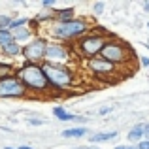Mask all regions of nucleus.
<instances>
[{"instance_id":"nucleus-32","label":"nucleus","mask_w":149,"mask_h":149,"mask_svg":"<svg viewBox=\"0 0 149 149\" xmlns=\"http://www.w3.org/2000/svg\"><path fill=\"white\" fill-rule=\"evenodd\" d=\"M91 149H100V147H96V146H91Z\"/></svg>"},{"instance_id":"nucleus-8","label":"nucleus","mask_w":149,"mask_h":149,"mask_svg":"<svg viewBox=\"0 0 149 149\" xmlns=\"http://www.w3.org/2000/svg\"><path fill=\"white\" fill-rule=\"evenodd\" d=\"M29 93V89L23 85L17 76L0 79V98H23Z\"/></svg>"},{"instance_id":"nucleus-14","label":"nucleus","mask_w":149,"mask_h":149,"mask_svg":"<svg viewBox=\"0 0 149 149\" xmlns=\"http://www.w3.org/2000/svg\"><path fill=\"white\" fill-rule=\"evenodd\" d=\"M89 130L85 127H76V128H66V130H62V138H83V136H87Z\"/></svg>"},{"instance_id":"nucleus-12","label":"nucleus","mask_w":149,"mask_h":149,"mask_svg":"<svg viewBox=\"0 0 149 149\" xmlns=\"http://www.w3.org/2000/svg\"><path fill=\"white\" fill-rule=\"evenodd\" d=\"M13 38H15L17 44H21V42H26V44H29V42L32 40V30H30L29 26L17 29V30H13Z\"/></svg>"},{"instance_id":"nucleus-16","label":"nucleus","mask_w":149,"mask_h":149,"mask_svg":"<svg viewBox=\"0 0 149 149\" xmlns=\"http://www.w3.org/2000/svg\"><path fill=\"white\" fill-rule=\"evenodd\" d=\"M117 136L115 130L111 132H96V134H91L89 136V140H91V143H98V142H108V140H113Z\"/></svg>"},{"instance_id":"nucleus-22","label":"nucleus","mask_w":149,"mask_h":149,"mask_svg":"<svg viewBox=\"0 0 149 149\" xmlns=\"http://www.w3.org/2000/svg\"><path fill=\"white\" fill-rule=\"evenodd\" d=\"M138 149H149V140H142V142H138Z\"/></svg>"},{"instance_id":"nucleus-13","label":"nucleus","mask_w":149,"mask_h":149,"mask_svg":"<svg viewBox=\"0 0 149 149\" xmlns=\"http://www.w3.org/2000/svg\"><path fill=\"white\" fill-rule=\"evenodd\" d=\"M146 136V125H136L128 130V140L130 142H142V138Z\"/></svg>"},{"instance_id":"nucleus-2","label":"nucleus","mask_w":149,"mask_h":149,"mask_svg":"<svg viewBox=\"0 0 149 149\" xmlns=\"http://www.w3.org/2000/svg\"><path fill=\"white\" fill-rule=\"evenodd\" d=\"M15 76L23 81L29 91L32 93H47L51 89L47 77H45L44 70H42V64H30V62H25L17 68V74Z\"/></svg>"},{"instance_id":"nucleus-29","label":"nucleus","mask_w":149,"mask_h":149,"mask_svg":"<svg viewBox=\"0 0 149 149\" xmlns=\"http://www.w3.org/2000/svg\"><path fill=\"white\" fill-rule=\"evenodd\" d=\"M74 149H91V146H89V147H74Z\"/></svg>"},{"instance_id":"nucleus-24","label":"nucleus","mask_w":149,"mask_h":149,"mask_svg":"<svg viewBox=\"0 0 149 149\" xmlns=\"http://www.w3.org/2000/svg\"><path fill=\"white\" fill-rule=\"evenodd\" d=\"M140 64L147 68V66H149V58H147V57H142V58H140Z\"/></svg>"},{"instance_id":"nucleus-23","label":"nucleus","mask_w":149,"mask_h":149,"mask_svg":"<svg viewBox=\"0 0 149 149\" xmlns=\"http://www.w3.org/2000/svg\"><path fill=\"white\" fill-rule=\"evenodd\" d=\"M109 111H111V106H104V108H100V115H106V113H109Z\"/></svg>"},{"instance_id":"nucleus-19","label":"nucleus","mask_w":149,"mask_h":149,"mask_svg":"<svg viewBox=\"0 0 149 149\" xmlns=\"http://www.w3.org/2000/svg\"><path fill=\"white\" fill-rule=\"evenodd\" d=\"M11 21H13V17H10V15L2 13V15H0V30H10Z\"/></svg>"},{"instance_id":"nucleus-17","label":"nucleus","mask_w":149,"mask_h":149,"mask_svg":"<svg viewBox=\"0 0 149 149\" xmlns=\"http://www.w3.org/2000/svg\"><path fill=\"white\" fill-rule=\"evenodd\" d=\"M15 74H17V68H15L13 64L0 61V79H4V77H11V76H15Z\"/></svg>"},{"instance_id":"nucleus-9","label":"nucleus","mask_w":149,"mask_h":149,"mask_svg":"<svg viewBox=\"0 0 149 149\" xmlns=\"http://www.w3.org/2000/svg\"><path fill=\"white\" fill-rule=\"evenodd\" d=\"M87 70L91 74H95V76H98L100 79H108V81L111 79V76L117 74V66L111 64V62H108V61H104L102 57L87 61Z\"/></svg>"},{"instance_id":"nucleus-10","label":"nucleus","mask_w":149,"mask_h":149,"mask_svg":"<svg viewBox=\"0 0 149 149\" xmlns=\"http://www.w3.org/2000/svg\"><path fill=\"white\" fill-rule=\"evenodd\" d=\"M53 115L57 117L58 121H85L83 117H77L74 113H70L68 109H64L62 106H55L53 108Z\"/></svg>"},{"instance_id":"nucleus-21","label":"nucleus","mask_w":149,"mask_h":149,"mask_svg":"<svg viewBox=\"0 0 149 149\" xmlns=\"http://www.w3.org/2000/svg\"><path fill=\"white\" fill-rule=\"evenodd\" d=\"M53 6H55V0H44V2H42V8H44V10L53 8Z\"/></svg>"},{"instance_id":"nucleus-30","label":"nucleus","mask_w":149,"mask_h":149,"mask_svg":"<svg viewBox=\"0 0 149 149\" xmlns=\"http://www.w3.org/2000/svg\"><path fill=\"white\" fill-rule=\"evenodd\" d=\"M115 149H127V147H125V146H117Z\"/></svg>"},{"instance_id":"nucleus-4","label":"nucleus","mask_w":149,"mask_h":149,"mask_svg":"<svg viewBox=\"0 0 149 149\" xmlns=\"http://www.w3.org/2000/svg\"><path fill=\"white\" fill-rule=\"evenodd\" d=\"M108 44V32L106 30H91L89 34L81 36L79 40L76 42V51L81 55L83 58L91 61V58L100 57L104 45Z\"/></svg>"},{"instance_id":"nucleus-18","label":"nucleus","mask_w":149,"mask_h":149,"mask_svg":"<svg viewBox=\"0 0 149 149\" xmlns=\"http://www.w3.org/2000/svg\"><path fill=\"white\" fill-rule=\"evenodd\" d=\"M15 38H13V32L11 30H0V49L6 47V45L13 44Z\"/></svg>"},{"instance_id":"nucleus-11","label":"nucleus","mask_w":149,"mask_h":149,"mask_svg":"<svg viewBox=\"0 0 149 149\" xmlns=\"http://www.w3.org/2000/svg\"><path fill=\"white\" fill-rule=\"evenodd\" d=\"M76 19V10L74 8H64V10H55V21L58 23H66Z\"/></svg>"},{"instance_id":"nucleus-1","label":"nucleus","mask_w":149,"mask_h":149,"mask_svg":"<svg viewBox=\"0 0 149 149\" xmlns=\"http://www.w3.org/2000/svg\"><path fill=\"white\" fill-rule=\"evenodd\" d=\"M49 32L55 40H58L61 44H66V42H74L76 38L79 40L81 36L89 34L91 32V25L85 19H72V21H66V23L55 21L51 25Z\"/></svg>"},{"instance_id":"nucleus-3","label":"nucleus","mask_w":149,"mask_h":149,"mask_svg":"<svg viewBox=\"0 0 149 149\" xmlns=\"http://www.w3.org/2000/svg\"><path fill=\"white\" fill-rule=\"evenodd\" d=\"M45 77H47L51 89H57V91H66V89L74 87V81H76V74L70 66L64 64H51V62H44L42 64Z\"/></svg>"},{"instance_id":"nucleus-25","label":"nucleus","mask_w":149,"mask_h":149,"mask_svg":"<svg viewBox=\"0 0 149 149\" xmlns=\"http://www.w3.org/2000/svg\"><path fill=\"white\" fill-rule=\"evenodd\" d=\"M26 123H29V125H42L44 121H40V119H29Z\"/></svg>"},{"instance_id":"nucleus-5","label":"nucleus","mask_w":149,"mask_h":149,"mask_svg":"<svg viewBox=\"0 0 149 149\" xmlns=\"http://www.w3.org/2000/svg\"><path fill=\"white\" fill-rule=\"evenodd\" d=\"M100 57L104 58V61L111 62V64H127V62H130L132 58H134V53H132V49L128 47L125 42H119V40H108V44L104 45V49H102Z\"/></svg>"},{"instance_id":"nucleus-27","label":"nucleus","mask_w":149,"mask_h":149,"mask_svg":"<svg viewBox=\"0 0 149 149\" xmlns=\"http://www.w3.org/2000/svg\"><path fill=\"white\" fill-rule=\"evenodd\" d=\"M17 149H32V147H30V146H19Z\"/></svg>"},{"instance_id":"nucleus-20","label":"nucleus","mask_w":149,"mask_h":149,"mask_svg":"<svg viewBox=\"0 0 149 149\" xmlns=\"http://www.w3.org/2000/svg\"><path fill=\"white\" fill-rule=\"evenodd\" d=\"M104 8H106L104 2H95V4H93V11H95L96 15H100L102 11H104Z\"/></svg>"},{"instance_id":"nucleus-34","label":"nucleus","mask_w":149,"mask_h":149,"mask_svg":"<svg viewBox=\"0 0 149 149\" xmlns=\"http://www.w3.org/2000/svg\"><path fill=\"white\" fill-rule=\"evenodd\" d=\"M147 29H149V21H147Z\"/></svg>"},{"instance_id":"nucleus-33","label":"nucleus","mask_w":149,"mask_h":149,"mask_svg":"<svg viewBox=\"0 0 149 149\" xmlns=\"http://www.w3.org/2000/svg\"><path fill=\"white\" fill-rule=\"evenodd\" d=\"M127 149H138V147H127Z\"/></svg>"},{"instance_id":"nucleus-28","label":"nucleus","mask_w":149,"mask_h":149,"mask_svg":"<svg viewBox=\"0 0 149 149\" xmlns=\"http://www.w3.org/2000/svg\"><path fill=\"white\" fill-rule=\"evenodd\" d=\"M146 136H147V138H149V123L146 125Z\"/></svg>"},{"instance_id":"nucleus-15","label":"nucleus","mask_w":149,"mask_h":149,"mask_svg":"<svg viewBox=\"0 0 149 149\" xmlns=\"http://www.w3.org/2000/svg\"><path fill=\"white\" fill-rule=\"evenodd\" d=\"M0 51H2V55H4V57L13 58V57H19V55L23 53V47L17 44V42H13V44H10V45H6V47H2Z\"/></svg>"},{"instance_id":"nucleus-31","label":"nucleus","mask_w":149,"mask_h":149,"mask_svg":"<svg viewBox=\"0 0 149 149\" xmlns=\"http://www.w3.org/2000/svg\"><path fill=\"white\" fill-rule=\"evenodd\" d=\"M4 149H13V147H10V146H4Z\"/></svg>"},{"instance_id":"nucleus-7","label":"nucleus","mask_w":149,"mask_h":149,"mask_svg":"<svg viewBox=\"0 0 149 149\" xmlns=\"http://www.w3.org/2000/svg\"><path fill=\"white\" fill-rule=\"evenodd\" d=\"M70 61H72V49L66 44H61V42H49L47 44V49H45V62L68 66Z\"/></svg>"},{"instance_id":"nucleus-6","label":"nucleus","mask_w":149,"mask_h":149,"mask_svg":"<svg viewBox=\"0 0 149 149\" xmlns=\"http://www.w3.org/2000/svg\"><path fill=\"white\" fill-rule=\"evenodd\" d=\"M47 44L49 42L42 36L32 38L29 44H25L23 45V53H21L23 57H25V62H30V64H44Z\"/></svg>"},{"instance_id":"nucleus-26","label":"nucleus","mask_w":149,"mask_h":149,"mask_svg":"<svg viewBox=\"0 0 149 149\" xmlns=\"http://www.w3.org/2000/svg\"><path fill=\"white\" fill-rule=\"evenodd\" d=\"M143 10H146V11H149V2H143Z\"/></svg>"}]
</instances>
